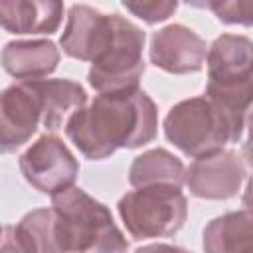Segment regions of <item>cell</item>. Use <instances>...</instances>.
Returning <instances> with one entry per match:
<instances>
[{
  "label": "cell",
  "instance_id": "14",
  "mask_svg": "<svg viewBox=\"0 0 253 253\" xmlns=\"http://www.w3.org/2000/svg\"><path fill=\"white\" fill-rule=\"evenodd\" d=\"M32 85L42 103V125L47 130H59L87 103L85 89L71 79H40L32 81Z\"/></svg>",
  "mask_w": 253,
  "mask_h": 253
},
{
  "label": "cell",
  "instance_id": "5",
  "mask_svg": "<svg viewBox=\"0 0 253 253\" xmlns=\"http://www.w3.org/2000/svg\"><path fill=\"white\" fill-rule=\"evenodd\" d=\"M119 215L134 239L168 237L184 225L188 204L180 186H144L119 200Z\"/></svg>",
  "mask_w": 253,
  "mask_h": 253
},
{
  "label": "cell",
  "instance_id": "20",
  "mask_svg": "<svg viewBox=\"0 0 253 253\" xmlns=\"http://www.w3.org/2000/svg\"><path fill=\"white\" fill-rule=\"evenodd\" d=\"M2 253H26L14 225H4L2 227Z\"/></svg>",
  "mask_w": 253,
  "mask_h": 253
},
{
  "label": "cell",
  "instance_id": "10",
  "mask_svg": "<svg viewBox=\"0 0 253 253\" xmlns=\"http://www.w3.org/2000/svg\"><path fill=\"white\" fill-rule=\"evenodd\" d=\"M245 168L237 152L221 150L213 156L198 158L186 170L184 182L190 192L206 200H227L237 194Z\"/></svg>",
  "mask_w": 253,
  "mask_h": 253
},
{
  "label": "cell",
  "instance_id": "3",
  "mask_svg": "<svg viewBox=\"0 0 253 253\" xmlns=\"http://www.w3.org/2000/svg\"><path fill=\"white\" fill-rule=\"evenodd\" d=\"M57 233L65 253H126L128 241L115 225L107 206L81 188L51 198Z\"/></svg>",
  "mask_w": 253,
  "mask_h": 253
},
{
  "label": "cell",
  "instance_id": "7",
  "mask_svg": "<svg viewBox=\"0 0 253 253\" xmlns=\"http://www.w3.org/2000/svg\"><path fill=\"white\" fill-rule=\"evenodd\" d=\"M20 170L28 184L51 198L73 188L79 164L55 134H42L22 156Z\"/></svg>",
  "mask_w": 253,
  "mask_h": 253
},
{
  "label": "cell",
  "instance_id": "19",
  "mask_svg": "<svg viewBox=\"0 0 253 253\" xmlns=\"http://www.w3.org/2000/svg\"><path fill=\"white\" fill-rule=\"evenodd\" d=\"M123 6L132 12L136 18L144 20L146 24H156V22H164L168 20L176 8H178V2L174 0H150V2H123Z\"/></svg>",
  "mask_w": 253,
  "mask_h": 253
},
{
  "label": "cell",
  "instance_id": "16",
  "mask_svg": "<svg viewBox=\"0 0 253 253\" xmlns=\"http://www.w3.org/2000/svg\"><path fill=\"white\" fill-rule=\"evenodd\" d=\"M184 176L186 172L182 162L164 148H154L136 156L128 170V180L134 188L158 186V184H170L182 188Z\"/></svg>",
  "mask_w": 253,
  "mask_h": 253
},
{
  "label": "cell",
  "instance_id": "6",
  "mask_svg": "<svg viewBox=\"0 0 253 253\" xmlns=\"http://www.w3.org/2000/svg\"><path fill=\"white\" fill-rule=\"evenodd\" d=\"M142 47L144 32L126 18L115 14L113 38L103 53L91 63L89 85L99 95L136 91L144 73Z\"/></svg>",
  "mask_w": 253,
  "mask_h": 253
},
{
  "label": "cell",
  "instance_id": "17",
  "mask_svg": "<svg viewBox=\"0 0 253 253\" xmlns=\"http://www.w3.org/2000/svg\"><path fill=\"white\" fill-rule=\"evenodd\" d=\"M26 253H65L57 233L53 208H38L14 225Z\"/></svg>",
  "mask_w": 253,
  "mask_h": 253
},
{
  "label": "cell",
  "instance_id": "22",
  "mask_svg": "<svg viewBox=\"0 0 253 253\" xmlns=\"http://www.w3.org/2000/svg\"><path fill=\"white\" fill-rule=\"evenodd\" d=\"M247 130H249V134H247V142L243 144V156H245L247 164L253 166V111L247 121Z\"/></svg>",
  "mask_w": 253,
  "mask_h": 253
},
{
  "label": "cell",
  "instance_id": "23",
  "mask_svg": "<svg viewBox=\"0 0 253 253\" xmlns=\"http://www.w3.org/2000/svg\"><path fill=\"white\" fill-rule=\"evenodd\" d=\"M245 253H253V249H249V251H245Z\"/></svg>",
  "mask_w": 253,
  "mask_h": 253
},
{
  "label": "cell",
  "instance_id": "15",
  "mask_svg": "<svg viewBox=\"0 0 253 253\" xmlns=\"http://www.w3.org/2000/svg\"><path fill=\"white\" fill-rule=\"evenodd\" d=\"M206 253H245L253 249V210L231 211L211 219L204 229Z\"/></svg>",
  "mask_w": 253,
  "mask_h": 253
},
{
  "label": "cell",
  "instance_id": "13",
  "mask_svg": "<svg viewBox=\"0 0 253 253\" xmlns=\"http://www.w3.org/2000/svg\"><path fill=\"white\" fill-rule=\"evenodd\" d=\"M63 18V4L55 0L0 2V22L10 34H53Z\"/></svg>",
  "mask_w": 253,
  "mask_h": 253
},
{
  "label": "cell",
  "instance_id": "11",
  "mask_svg": "<svg viewBox=\"0 0 253 253\" xmlns=\"http://www.w3.org/2000/svg\"><path fill=\"white\" fill-rule=\"evenodd\" d=\"M208 57L206 42L182 24L166 26L154 32L150 42V61L168 73L200 71Z\"/></svg>",
  "mask_w": 253,
  "mask_h": 253
},
{
  "label": "cell",
  "instance_id": "12",
  "mask_svg": "<svg viewBox=\"0 0 253 253\" xmlns=\"http://www.w3.org/2000/svg\"><path fill=\"white\" fill-rule=\"evenodd\" d=\"M59 49L49 40L8 42L2 49L4 69L20 81H40L55 71Z\"/></svg>",
  "mask_w": 253,
  "mask_h": 253
},
{
  "label": "cell",
  "instance_id": "1",
  "mask_svg": "<svg viewBox=\"0 0 253 253\" xmlns=\"http://www.w3.org/2000/svg\"><path fill=\"white\" fill-rule=\"evenodd\" d=\"M156 105L140 89L97 95L89 107L75 111L65 132L89 160H103L117 148H138L156 136Z\"/></svg>",
  "mask_w": 253,
  "mask_h": 253
},
{
  "label": "cell",
  "instance_id": "18",
  "mask_svg": "<svg viewBox=\"0 0 253 253\" xmlns=\"http://www.w3.org/2000/svg\"><path fill=\"white\" fill-rule=\"evenodd\" d=\"M202 6L210 8L223 24L253 26V0H213Z\"/></svg>",
  "mask_w": 253,
  "mask_h": 253
},
{
  "label": "cell",
  "instance_id": "4",
  "mask_svg": "<svg viewBox=\"0 0 253 253\" xmlns=\"http://www.w3.org/2000/svg\"><path fill=\"white\" fill-rule=\"evenodd\" d=\"M166 138L192 158L213 156L233 140L221 111L208 97H194L174 105L164 119Z\"/></svg>",
  "mask_w": 253,
  "mask_h": 253
},
{
  "label": "cell",
  "instance_id": "2",
  "mask_svg": "<svg viewBox=\"0 0 253 253\" xmlns=\"http://www.w3.org/2000/svg\"><path fill=\"white\" fill-rule=\"evenodd\" d=\"M206 59V97L221 111L237 142L245 113L253 105V42L245 36L221 34L210 45Z\"/></svg>",
  "mask_w": 253,
  "mask_h": 253
},
{
  "label": "cell",
  "instance_id": "21",
  "mask_svg": "<svg viewBox=\"0 0 253 253\" xmlns=\"http://www.w3.org/2000/svg\"><path fill=\"white\" fill-rule=\"evenodd\" d=\"M136 253H190L182 247H176V245H166V243H154V245H146V247H140L136 249Z\"/></svg>",
  "mask_w": 253,
  "mask_h": 253
},
{
  "label": "cell",
  "instance_id": "8",
  "mask_svg": "<svg viewBox=\"0 0 253 253\" xmlns=\"http://www.w3.org/2000/svg\"><path fill=\"white\" fill-rule=\"evenodd\" d=\"M42 103L32 81H20L4 89L0 97V146L12 152L38 130L42 125Z\"/></svg>",
  "mask_w": 253,
  "mask_h": 253
},
{
  "label": "cell",
  "instance_id": "9",
  "mask_svg": "<svg viewBox=\"0 0 253 253\" xmlns=\"http://www.w3.org/2000/svg\"><path fill=\"white\" fill-rule=\"evenodd\" d=\"M115 30V14H103L87 4H73L61 34L63 51L81 61H95L109 45Z\"/></svg>",
  "mask_w": 253,
  "mask_h": 253
}]
</instances>
